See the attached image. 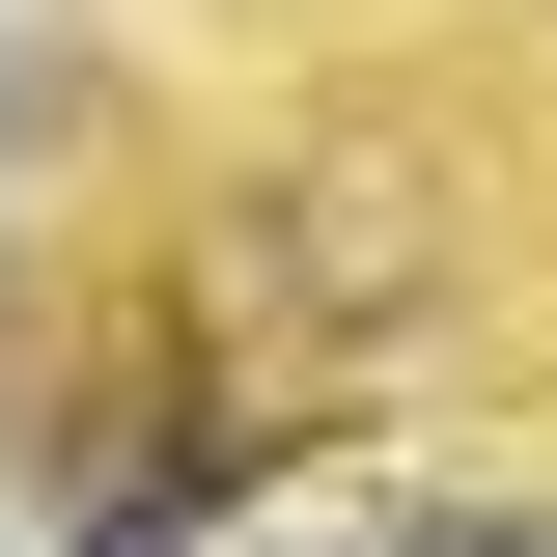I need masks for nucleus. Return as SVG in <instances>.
Masks as SVG:
<instances>
[{
  "label": "nucleus",
  "instance_id": "obj_1",
  "mask_svg": "<svg viewBox=\"0 0 557 557\" xmlns=\"http://www.w3.org/2000/svg\"><path fill=\"white\" fill-rule=\"evenodd\" d=\"M223 502H251V418L223 391H139L57 446V557H223Z\"/></svg>",
  "mask_w": 557,
  "mask_h": 557
},
{
  "label": "nucleus",
  "instance_id": "obj_2",
  "mask_svg": "<svg viewBox=\"0 0 557 557\" xmlns=\"http://www.w3.org/2000/svg\"><path fill=\"white\" fill-rule=\"evenodd\" d=\"M362 557H557V502H391Z\"/></svg>",
  "mask_w": 557,
  "mask_h": 557
},
{
  "label": "nucleus",
  "instance_id": "obj_3",
  "mask_svg": "<svg viewBox=\"0 0 557 557\" xmlns=\"http://www.w3.org/2000/svg\"><path fill=\"white\" fill-rule=\"evenodd\" d=\"M28 57H57V0H0V139H28V112H57V84H28Z\"/></svg>",
  "mask_w": 557,
  "mask_h": 557
}]
</instances>
